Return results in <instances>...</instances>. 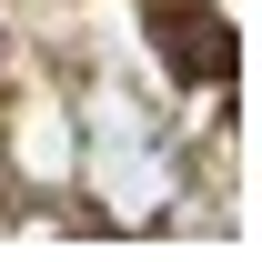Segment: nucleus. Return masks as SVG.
<instances>
[{
  "instance_id": "nucleus-1",
  "label": "nucleus",
  "mask_w": 262,
  "mask_h": 262,
  "mask_svg": "<svg viewBox=\"0 0 262 262\" xmlns=\"http://www.w3.org/2000/svg\"><path fill=\"white\" fill-rule=\"evenodd\" d=\"M151 20L171 31V71L182 81H222L232 71V31L212 20V0H151Z\"/></svg>"
}]
</instances>
